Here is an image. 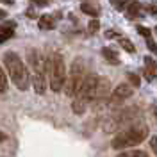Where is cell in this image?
<instances>
[{
  "label": "cell",
  "mask_w": 157,
  "mask_h": 157,
  "mask_svg": "<svg viewBox=\"0 0 157 157\" xmlns=\"http://www.w3.org/2000/svg\"><path fill=\"white\" fill-rule=\"evenodd\" d=\"M30 2H34L36 6H47L48 4V0H30Z\"/></svg>",
  "instance_id": "obj_25"
},
{
  "label": "cell",
  "mask_w": 157,
  "mask_h": 157,
  "mask_svg": "<svg viewBox=\"0 0 157 157\" xmlns=\"http://www.w3.org/2000/svg\"><path fill=\"white\" fill-rule=\"evenodd\" d=\"M120 47L125 50V52H130V54H134V52H136L134 45H132V41H128V39H125V38L120 39Z\"/></svg>",
  "instance_id": "obj_16"
},
{
  "label": "cell",
  "mask_w": 157,
  "mask_h": 157,
  "mask_svg": "<svg viewBox=\"0 0 157 157\" xmlns=\"http://www.w3.org/2000/svg\"><path fill=\"white\" fill-rule=\"evenodd\" d=\"M145 73H147V78L152 80L154 77H157V63L152 57H145Z\"/></svg>",
  "instance_id": "obj_11"
},
{
  "label": "cell",
  "mask_w": 157,
  "mask_h": 157,
  "mask_svg": "<svg viewBox=\"0 0 157 157\" xmlns=\"http://www.w3.org/2000/svg\"><path fill=\"white\" fill-rule=\"evenodd\" d=\"M150 148H152V152H154V154H157V136L150 137Z\"/></svg>",
  "instance_id": "obj_23"
},
{
  "label": "cell",
  "mask_w": 157,
  "mask_h": 157,
  "mask_svg": "<svg viewBox=\"0 0 157 157\" xmlns=\"http://www.w3.org/2000/svg\"><path fill=\"white\" fill-rule=\"evenodd\" d=\"M127 77H128V80H130V84H132L134 88H139V84H141V78L137 77L136 73H128Z\"/></svg>",
  "instance_id": "obj_20"
},
{
  "label": "cell",
  "mask_w": 157,
  "mask_h": 157,
  "mask_svg": "<svg viewBox=\"0 0 157 157\" xmlns=\"http://www.w3.org/2000/svg\"><path fill=\"white\" fill-rule=\"evenodd\" d=\"M4 139H6V134H4V132L0 130V141H4Z\"/></svg>",
  "instance_id": "obj_29"
},
{
  "label": "cell",
  "mask_w": 157,
  "mask_h": 157,
  "mask_svg": "<svg viewBox=\"0 0 157 157\" xmlns=\"http://www.w3.org/2000/svg\"><path fill=\"white\" fill-rule=\"evenodd\" d=\"M80 11H82V13H86V14H89V16H93V18H98V14H100V11H98L95 6L86 4V2L80 6Z\"/></svg>",
  "instance_id": "obj_14"
},
{
  "label": "cell",
  "mask_w": 157,
  "mask_h": 157,
  "mask_svg": "<svg viewBox=\"0 0 157 157\" xmlns=\"http://www.w3.org/2000/svg\"><path fill=\"white\" fill-rule=\"evenodd\" d=\"M154 114H155V118H157V107H155V109H154Z\"/></svg>",
  "instance_id": "obj_30"
},
{
  "label": "cell",
  "mask_w": 157,
  "mask_h": 157,
  "mask_svg": "<svg viewBox=\"0 0 157 157\" xmlns=\"http://www.w3.org/2000/svg\"><path fill=\"white\" fill-rule=\"evenodd\" d=\"M132 88H130V84H120V86H116V89L111 93V97H109L107 100V105H118V104H121L123 100H127V98L132 97Z\"/></svg>",
  "instance_id": "obj_8"
},
{
  "label": "cell",
  "mask_w": 157,
  "mask_h": 157,
  "mask_svg": "<svg viewBox=\"0 0 157 157\" xmlns=\"http://www.w3.org/2000/svg\"><path fill=\"white\" fill-rule=\"evenodd\" d=\"M102 56L107 59L109 64H113V66H118L120 64V57L116 56V52L113 48H102Z\"/></svg>",
  "instance_id": "obj_12"
},
{
  "label": "cell",
  "mask_w": 157,
  "mask_h": 157,
  "mask_svg": "<svg viewBox=\"0 0 157 157\" xmlns=\"http://www.w3.org/2000/svg\"><path fill=\"white\" fill-rule=\"evenodd\" d=\"M27 61L30 64L32 75H30V82L32 88L38 95H43L47 89V80H45V68H47V61L43 57V54L38 48H29L27 50Z\"/></svg>",
  "instance_id": "obj_2"
},
{
  "label": "cell",
  "mask_w": 157,
  "mask_h": 157,
  "mask_svg": "<svg viewBox=\"0 0 157 157\" xmlns=\"http://www.w3.org/2000/svg\"><path fill=\"white\" fill-rule=\"evenodd\" d=\"M98 29H100V21H98V20H91V21H89V25H88L89 34H95Z\"/></svg>",
  "instance_id": "obj_19"
},
{
  "label": "cell",
  "mask_w": 157,
  "mask_h": 157,
  "mask_svg": "<svg viewBox=\"0 0 157 157\" xmlns=\"http://www.w3.org/2000/svg\"><path fill=\"white\" fill-rule=\"evenodd\" d=\"M0 2H4V4H7V6H13V0H0Z\"/></svg>",
  "instance_id": "obj_28"
},
{
  "label": "cell",
  "mask_w": 157,
  "mask_h": 157,
  "mask_svg": "<svg viewBox=\"0 0 157 157\" xmlns=\"http://www.w3.org/2000/svg\"><path fill=\"white\" fill-rule=\"evenodd\" d=\"M111 91V80L107 77H98L95 88V100H104Z\"/></svg>",
  "instance_id": "obj_9"
},
{
  "label": "cell",
  "mask_w": 157,
  "mask_h": 157,
  "mask_svg": "<svg viewBox=\"0 0 157 157\" xmlns=\"http://www.w3.org/2000/svg\"><path fill=\"white\" fill-rule=\"evenodd\" d=\"M56 18H61V13H56V14H43L39 16L38 25L41 30H52L56 27Z\"/></svg>",
  "instance_id": "obj_10"
},
{
  "label": "cell",
  "mask_w": 157,
  "mask_h": 157,
  "mask_svg": "<svg viewBox=\"0 0 157 157\" xmlns=\"http://www.w3.org/2000/svg\"><path fill=\"white\" fill-rule=\"evenodd\" d=\"M148 134V127L147 125H139V127H130L128 130H123L113 137L111 147L114 150H121V148H130L136 147L139 143H143V139Z\"/></svg>",
  "instance_id": "obj_5"
},
{
  "label": "cell",
  "mask_w": 157,
  "mask_h": 157,
  "mask_svg": "<svg viewBox=\"0 0 157 157\" xmlns=\"http://www.w3.org/2000/svg\"><path fill=\"white\" fill-rule=\"evenodd\" d=\"M86 77V64H84V59L77 57L73 63H71V68H70V73L64 78V91L68 97H73L77 93V89L80 88L82 80Z\"/></svg>",
  "instance_id": "obj_6"
},
{
  "label": "cell",
  "mask_w": 157,
  "mask_h": 157,
  "mask_svg": "<svg viewBox=\"0 0 157 157\" xmlns=\"http://www.w3.org/2000/svg\"><path fill=\"white\" fill-rule=\"evenodd\" d=\"M127 6H128V13H127L128 18H136L137 14L141 13V6H139L137 2H128Z\"/></svg>",
  "instance_id": "obj_15"
},
{
  "label": "cell",
  "mask_w": 157,
  "mask_h": 157,
  "mask_svg": "<svg viewBox=\"0 0 157 157\" xmlns=\"http://www.w3.org/2000/svg\"><path fill=\"white\" fill-rule=\"evenodd\" d=\"M114 34H116V32H114V30H107V32H105V38H114Z\"/></svg>",
  "instance_id": "obj_27"
},
{
  "label": "cell",
  "mask_w": 157,
  "mask_h": 157,
  "mask_svg": "<svg viewBox=\"0 0 157 157\" xmlns=\"http://www.w3.org/2000/svg\"><path fill=\"white\" fill-rule=\"evenodd\" d=\"M7 77L4 75V71H2V68H0V93H6L7 91Z\"/></svg>",
  "instance_id": "obj_18"
},
{
  "label": "cell",
  "mask_w": 157,
  "mask_h": 157,
  "mask_svg": "<svg viewBox=\"0 0 157 157\" xmlns=\"http://www.w3.org/2000/svg\"><path fill=\"white\" fill-rule=\"evenodd\" d=\"M136 29H137V32H139L141 36H145V38H150V29H148V27H143V25H137Z\"/></svg>",
  "instance_id": "obj_22"
},
{
  "label": "cell",
  "mask_w": 157,
  "mask_h": 157,
  "mask_svg": "<svg viewBox=\"0 0 157 157\" xmlns=\"http://www.w3.org/2000/svg\"><path fill=\"white\" fill-rule=\"evenodd\" d=\"M4 63H6L7 73H9L11 80L14 82V86H16L20 91H27L29 86H30V77H29V71L25 68V64H23L21 59L16 56V52H6Z\"/></svg>",
  "instance_id": "obj_1"
},
{
  "label": "cell",
  "mask_w": 157,
  "mask_h": 157,
  "mask_svg": "<svg viewBox=\"0 0 157 157\" xmlns=\"http://www.w3.org/2000/svg\"><path fill=\"white\" fill-rule=\"evenodd\" d=\"M47 73H48V82L50 89L59 93L61 88L64 86V78H66V66H64V59L61 54L52 52L47 59Z\"/></svg>",
  "instance_id": "obj_4"
},
{
  "label": "cell",
  "mask_w": 157,
  "mask_h": 157,
  "mask_svg": "<svg viewBox=\"0 0 157 157\" xmlns=\"http://www.w3.org/2000/svg\"><path fill=\"white\" fill-rule=\"evenodd\" d=\"M13 34H14V23L11 21L6 27L0 29V43H4V41H7L9 38H13Z\"/></svg>",
  "instance_id": "obj_13"
},
{
  "label": "cell",
  "mask_w": 157,
  "mask_h": 157,
  "mask_svg": "<svg viewBox=\"0 0 157 157\" xmlns=\"http://www.w3.org/2000/svg\"><path fill=\"white\" fill-rule=\"evenodd\" d=\"M25 14H27L29 18H36V11H34V9H27V13H25Z\"/></svg>",
  "instance_id": "obj_26"
},
{
  "label": "cell",
  "mask_w": 157,
  "mask_h": 157,
  "mask_svg": "<svg viewBox=\"0 0 157 157\" xmlns=\"http://www.w3.org/2000/svg\"><path fill=\"white\" fill-rule=\"evenodd\" d=\"M111 4H113V7L116 11H123L125 9V2H121V0H109Z\"/></svg>",
  "instance_id": "obj_21"
},
{
  "label": "cell",
  "mask_w": 157,
  "mask_h": 157,
  "mask_svg": "<svg viewBox=\"0 0 157 157\" xmlns=\"http://www.w3.org/2000/svg\"><path fill=\"white\" fill-rule=\"evenodd\" d=\"M155 32H157V27H155Z\"/></svg>",
  "instance_id": "obj_31"
},
{
  "label": "cell",
  "mask_w": 157,
  "mask_h": 157,
  "mask_svg": "<svg viewBox=\"0 0 157 157\" xmlns=\"http://www.w3.org/2000/svg\"><path fill=\"white\" fill-rule=\"evenodd\" d=\"M132 111H121V113H116V114H113L111 118L105 120V123L102 125V128L107 132V134H113V132H116L118 128L121 127V125H125L128 123V120H132Z\"/></svg>",
  "instance_id": "obj_7"
},
{
  "label": "cell",
  "mask_w": 157,
  "mask_h": 157,
  "mask_svg": "<svg viewBox=\"0 0 157 157\" xmlns=\"http://www.w3.org/2000/svg\"><path fill=\"white\" fill-rule=\"evenodd\" d=\"M147 43H148V48H150L152 52H154V54H155V52H157V45H155V43H154V41H152L150 38H147Z\"/></svg>",
  "instance_id": "obj_24"
},
{
  "label": "cell",
  "mask_w": 157,
  "mask_h": 157,
  "mask_svg": "<svg viewBox=\"0 0 157 157\" xmlns=\"http://www.w3.org/2000/svg\"><path fill=\"white\" fill-rule=\"evenodd\" d=\"M97 75H86L80 88L77 89V93L73 95V104H71V111L75 114H84L88 104L95 100V88H97Z\"/></svg>",
  "instance_id": "obj_3"
},
{
  "label": "cell",
  "mask_w": 157,
  "mask_h": 157,
  "mask_svg": "<svg viewBox=\"0 0 157 157\" xmlns=\"http://www.w3.org/2000/svg\"><path fill=\"white\" fill-rule=\"evenodd\" d=\"M116 157H148L147 152H141V150H130V152H123Z\"/></svg>",
  "instance_id": "obj_17"
}]
</instances>
